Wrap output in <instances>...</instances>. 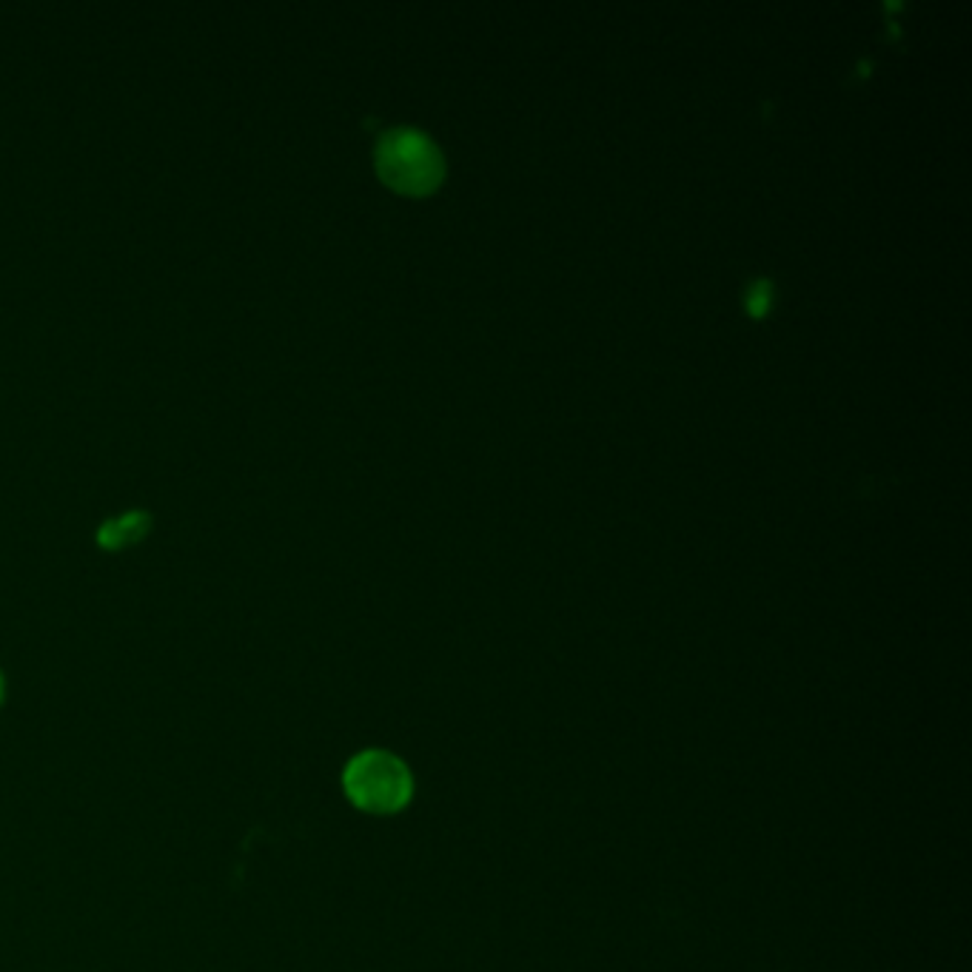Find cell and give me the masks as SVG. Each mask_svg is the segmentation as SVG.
I'll use <instances>...</instances> for the list:
<instances>
[{
	"label": "cell",
	"mask_w": 972,
	"mask_h": 972,
	"mask_svg": "<svg viewBox=\"0 0 972 972\" xmlns=\"http://www.w3.org/2000/svg\"><path fill=\"white\" fill-rule=\"evenodd\" d=\"M343 787L351 805L374 816H391L413 796L411 770L388 750H365L354 755L345 764Z\"/></svg>",
	"instance_id": "6da1fadb"
},
{
	"label": "cell",
	"mask_w": 972,
	"mask_h": 972,
	"mask_svg": "<svg viewBox=\"0 0 972 972\" xmlns=\"http://www.w3.org/2000/svg\"><path fill=\"white\" fill-rule=\"evenodd\" d=\"M377 172L402 195H431L445 175V163L434 143L413 129H394L377 143Z\"/></svg>",
	"instance_id": "7a4b0ae2"
},
{
	"label": "cell",
	"mask_w": 972,
	"mask_h": 972,
	"mask_svg": "<svg viewBox=\"0 0 972 972\" xmlns=\"http://www.w3.org/2000/svg\"><path fill=\"white\" fill-rule=\"evenodd\" d=\"M114 524H118V533L120 539H123V548H126L132 545V542H141V539L146 537L148 528H152V517H148L146 511H132L126 513V517L114 519Z\"/></svg>",
	"instance_id": "3957f363"
},
{
	"label": "cell",
	"mask_w": 972,
	"mask_h": 972,
	"mask_svg": "<svg viewBox=\"0 0 972 972\" xmlns=\"http://www.w3.org/2000/svg\"><path fill=\"white\" fill-rule=\"evenodd\" d=\"M770 302H773V286L767 280H759L748 295V311L753 317H764L770 311Z\"/></svg>",
	"instance_id": "277c9868"
},
{
	"label": "cell",
	"mask_w": 972,
	"mask_h": 972,
	"mask_svg": "<svg viewBox=\"0 0 972 972\" xmlns=\"http://www.w3.org/2000/svg\"><path fill=\"white\" fill-rule=\"evenodd\" d=\"M98 542H100V548H106V551H120V548H123V539H120L114 519H109V522L100 524Z\"/></svg>",
	"instance_id": "5b68a950"
},
{
	"label": "cell",
	"mask_w": 972,
	"mask_h": 972,
	"mask_svg": "<svg viewBox=\"0 0 972 972\" xmlns=\"http://www.w3.org/2000/svg\"><path fill=\"white\" fill-rule=\"evenodd\" d=\"M0 696H3V676H0Z\"/></svg>",
	"instance_id": "8992f818"
}]
</instances>
